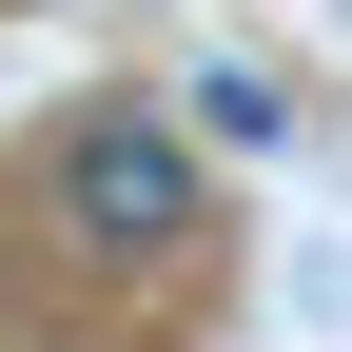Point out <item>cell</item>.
<instances>
[{"mask_svg": "<svg viewBox=\"0 0 352 352\" xmlns=\"http://www.w3.org/2000/svg\"><path fill=\"white\" fill-rule=\"evenodd\" d=\"M0 20H39V0H0Z\"/></svg>", "mask_w": 352, "mask_h": 352, "instance_id": "3957f363", "label": "cell"}, {"mask_svg": "<svg viewBox=\"0 0 352 352\" xmlns=\"http://www.w3.org/2000/svg\"><path fill=\"white\" fill-rule=\"evenodd\" d=\"M196 138H176V118H78L59 138V235L78 254H196Z\"/></svg>", "mask_w": 352, "mask_h": 352, "instance_id": "6da1fadb", "label": "cell"}, {"mask_svg": "<svg viewBox=\"0 0 352 352\" xmlns=\"http://www.w3.org/2000/svg\"><path fill=\"white\" fill-rule=\"evenodd\" d=\"M196 138H215V157H274V138H294V98H274L254 59H215V78H196Z\"/></svg>", "mask_w": 352, "mask_h": 352, "instance_id": "7a4b0ae2", "label": "cell"}]
</instances>
